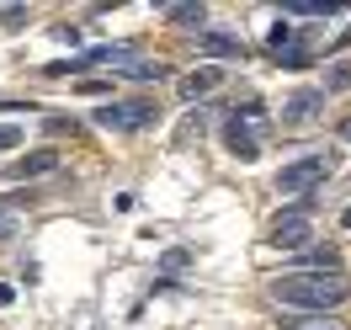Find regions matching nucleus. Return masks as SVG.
<instances>
[{"label":"nucleus","instance_id":"nucleus-1","mask_svg":"<svg viewBox=\"0 0 351 330\" xmlns=\"http://www.w3.org/2000/svg\"><path fill=\"white\" fill-rule=\"evenodd\" d=\"M271 298L287 309H304V314H325V309L351 298V283L341 272H287L271 283Z\"/></svg>","mask_w":351,"mask_h":330},{"label":"nucleus","instance_id":"nucleus-2","mask_svg":"<svg viewBox=\"0 0 351 330\" xmlns=\"http://www.w3.org/2000/svg\"><path fill=\"white\" fill-rule=\"evenodd\" d=\"M330 176V154H298V160H287L282 171H277V192L282 198H304V192H314V187H325Z\"/></svg>","mask_w":351,"mask_h":330},{"label":"nucleus","instance_id":"nucleus-3","mask_svg":"<svg viewBox=\"0 0 351 330\" xmlns=\"http://www.w3.org/2000/svg\"><path fill=\"white\" fill-rule=\"evenodd\" d=\"M90 123L107 133H138V128H154L160 123V107L154 102H107V107L90 112Z\"/></svg>","mask_w":351,"mask_h":330},{"label":"nucleus","instance_id":"nucleus-4","mask_svg":"<svg viewBox=\"0 0 351 330\" xmlns=\"http://www.w3.org/2000/svg\"><path fill=\"white\" fill-rule=\"evenodd\" d=\"M261 117H266L261 102H245V107L223 123V150L234 154V160H256V154H261V133H256Z\"/></svg>","mask_w":351,"mask_h":330},{"label":"nucleus","instance_id":"nucleus-5","mask_svg":"<svg viewBox=\"0 0 351 330\" xmlns=\"http://www.w3.org/2000/svg\"><path fill=\"white\" fill-rule=\"evenodd\" d=\"M308 229H314V219H308V202H298V208H282L277 219L266 224V240L282 245V250H298V245H308Z\"/></svg>","mask_w":351,"mask_h":330},{"label":"nucleus","instance_id":"nucleus-6","mask_svg":"<svg viewBox=\"0 0 351 330\" xmlns=\"http://www.w3.org/2000/svg\"><path fill=\"white\" fill-rule=\"evenodd\" d=\"M219 86H223V64H202V69H192V75L176 80L181 102H197V96H208V91H219Z\"/></svg>","mask_w":351,"mask_h":330},{"label":"nucleus","instance_id":"nucleus-7","mask_svg":"<svg viewBox=\"0 0 351 330\" xmlns=\"http://www.w3.org/2000/svg\"><path fill=\"white\" fill-rule=\"evenodd\" d=\"M319 112H325V91H319V86H304V91H293V96H287L282 117H287V123H308V117H319Z\"/></svg>","mask_w":351,"mask_h":330},{"label":"nucleus","instance_id":"nucleus-8","mask_svg":"<svg viewBox=\"0 0 351 330\" xmlns=\"http://www.w3.org/2000/svg\"><path fill=\"white\" fill-rule=\"evenodd\" d=\"M48 171H59V150H32V154H22V160H11V176L16 181L48 176Z\"/></svg>","mask_w":351,"mask_h":330},{"label":"nucleus","instance_id":"nucleus-9","mask_svg":"<svg viewBox=\"0 0 351 330\" xmlns=\"http://www.w3.org/2000/svg\"><path fill=\"white\" fill-rule=\"evenodd\" d=\"M202 54L208 59H245V48H240V38H223V32H202Z\"/></svg>","mask_w":351,"mask_h":330},{"label":"nucleus","instance_id":"nucleus-10","mask_svg":"<svg viewBox=\"0 0 351 330\" xmlns=\"http://www.w3.org/2000/svg\"><path fill=\"white\" fill-rule=\"evenodd\" d=\"M117 75H128V80H165L171 69L160 64V59H123V64H117Z\"/></svg>","mask_w":351,"mask_h":330},{"label":"nucleus","instance_id":"nucleus-11","mask_svg":"<svg viewBox=\"0 0 351 330\" xmlns=\"http://www.w3.org/2000/svg\"><path fill=\"white\" fill-rule=\"evenodd\" d=\"M293 272H341V256H335L330 245H314V250H308V256L293 266Z\"/></svg>","mask_w":351,"mask_h":330},{"label":"nucleus","instance_id":"nucleus-12","mask_svg":"<svg viewBox=\"0 0 351 330\" xmlns=\"http://www.w3.org/2000/svg\"><path fill=\"white\" fill-rule=\"evenodd\" d=\"M277 16H341V5H319V0H282Z\"/></svg>","mask_w":351,"mask_h":330},{"label":"nucleus","instance_id":"nucleus-13","mask_svg":"<svg viewBox=\"0 0 351 330\" xmlns=\"http://www.w3.org/2000/svg\"><path fill=\"white\" fill-rule=\"evenodd\" d=\"M282 330H346L341 320H330V314H287Z\"/></svg>","mask_w":351,"mask_h":330},{"label":"nucleus","instance_id":"nucleus-14","mask_svg":"<svg viewBox=\"0 0 351 330\" xmlns=\"http://www.w3.org/2000/svg\"><path fill=\"white\" fill-rule=\"evenodd\" d=\"M271 54H277V64H282V69H308V64H314V54H308L304 43H282V48H271Z\"/></svg>","mask_w":351,"mask_h":330},{"label":"nucleus","instance_id":"nucleus-15","mask_svg":"<svg viewBox=\"0 0 351 330\" xmlns=\"http://www.w3.org/2000/svg\"><path fill=\"white\" fill-rule=\"evenodd\" d=\"M165 16H171L176 27H202L208 11H202V5H165Z\"/></svg>","mask_w":351,"mask_h":330},{"label":"nucleus","instance_id":"nucleus-16","mask_svg":"<svg viewBox=\"0 0 351 330\" xmlns=\"http://www.w3.org/2000/svg\"><path fill=\"white\" fill-rule=\"evenodd\" d=\"M27 16H32L27 5H5V11H0V27H5V32H22V27H27Z\"/></svg>","mask_w":351,"mask_h":330},{"label":"nucleus","instance_id":"nucleus-17","mask_svg":"<svg viewBox=\"0 0 351 330\" xmlns=\"http://www.w3.org/2000/svg\"><path fill=\"white\" fill-rule=\"evenodd\" d=\"M186 266H192V250H181V245L160 256V272H186Z\"/></svg>","mask_w":351,"mask_h":330},{"label":"nucleus","instance_id":"nucleus-18","mask_svg":"<svg viewBox=\"0 0 351 330\" xmlns=\"http://www.w3.org/2000/svg\"><path fill=\"white\" fill-rule=\"evenodd\" d=\"M16 202H22V198L0 202V240H5V235H16Z\"/></svg>","mask_w":351,"mask_h":330},{"label":"nucleus","instance_id":"nucleus-19","mask_svg":"<svg viewBox=\"0 0 351 330\" xmlns=\"http://www.w3.org/2000/svg\"><path fill=\"white\" fill-rule=\"evenodd\" d=\"M341 86H351V69H346V64H335V69L325 75V91H341Z\"/></svg>","mask_w":351,"mask_h":330},{"label":"nucleus","instance_id":"nucleus-20","mask_svg":"<svg viewBox=\"0 0 351 330\" xmlns=\"http://www.w3.org/2000/svg\"><path fill=\"white\" fill-rule=\"evenodd\" d=\"M282 43H293V22H277V27H271V48H282Z\"/></svg>","mask_w":351,"mask_h":330},{"label":"nucleus","instance_id":"nucleus-21","mask_svg":"<svg viewBox=\"0 0 351 330\" xmlns=\"http://www.w3.org/2000/svg\"><path fill=\"white\" fill-rule=\"evenodd\" d=\"M11 144H22V128H0V150H11Z\"/></svg>","mask_w":351,"mask_h":330},{"label":"nucleus","instance_id":"nucleus-22","mask_svg":"<svg viewBox=\"0 0 351 330\" xmlns=\"http://www.w3.org/2000/svg\"><path fill=\"white\" fill-rule=\"evenodd\" d=\"M11 298H16V287H11V283H0V309H11Z\"/></svg>","mask_w":351,"mask_h":330},{"label":"nucleus","instance_id":"nucleus-23","mask_svg":"<svg viewBox=\"0 0 351 330\" xmlns=\"http://www.w3.org/2000/svg\"><path fill=\"white\" fill-rule=\"evenodd\" d=\"M341 229H346V235H351V208H346V213H341Z\"/></svg>","mask_w":351,"mask_h":330},{"label":"nucleus","instance_id":"nucleus-24","mask_svg":"<svg viewBox=\"0 0 351 330\" xmlns=\"http://www.w3.org/2000/svg\"><path fill=\"white\" fill-rule=\"evenodd\" d=\"M341 139H351V117H346V123H341Z\"/></svg>","mask_w":351,"mask_h":330},{"label":"nucleus","instance_id":"nucleus-25","mask_svg":"<svg viewBox=\"0 0 351 330\" xmlns=\"http://www.w3.org/2000/svg\"><path fill=\"white\" fill-rule=\"evenodd\" d=\"M0 107H16V102H0Z\"/></svg>","mask_w":351,"mask_h":330}]
</instances>
